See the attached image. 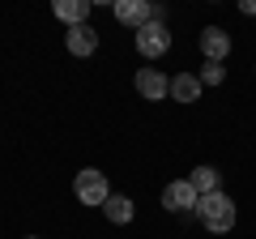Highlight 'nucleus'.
Returning <instances> with one entry per match:
<instances>
[{
    "label": "nucleus",
    "instance_id": "f257e3e1",
    "mask_svg": "<svg viewBox=\"0 0 256 239\" xmlns=\"http://www.w3.org/2000/svg\"><path fill=\"white\" fill-rule=\"evenodd\" d=\"M196 218L205 222V230H214V235H226L230 226H235V201H230L226 192H210L196 201Z\"/></svg>",
    "mask_w": 256,
    "mask_h": 239
},
{
    "label": "nucleus",
    "instance_id": "f03ea898",
    "mask_svg": "<svg viewBox=\"0 0 256 239\" xmlns=\"http://www.w3.org/2000/svg\"><path fill=\"white\" fill-rule=\"evenodd\" d=\"M73 192H77V201H82V205H107L111 188H107V175H102L98 166H86V171H77Z\"/></svg>",
    "mask_w": 256,
    "mask_h": 239
},
{
    "label": "nucleus",
    "instance_id": "7ed1b4c3",
    "mask_svg": "<svg viewBox=\"0 0 256 239\" xmlns=\"http://www.w3.org/2000/svg\"><path fill=\"white\" fill-rule=\"evenodd\" d=\"M137 52L146 60H158V56L171 52V30H166V22H150V26L137 30Z\"/></svg>",
    "mask_w": 256,
    "mask_h": 239
},
{
    "label": "nucleus",
    "instance_id": "20e7f679",
    "mask_svg": "<svg viewBox=\"0 0 256 239\" xmlns=\"http://www.w3.org/2000/svg\"><path fill=\"white\" fill-rule=\"evenodd\" d=\"M196 201H201V192L192 188V180H171V184L162 188V210H171V214L196 210Z\"/></svg>",
    "mask_w": 256,
    "mask_h": 239
},
{
    "label": "nucleus",
    "instance_id": "39448f33",
    "mask_svg": "<svg viewBox=\"0 0 256 239\" xmlns=\"http://www.w3.org/2000/svg\"><path fill=\"white\" fill-rule=\"evenodd\" d=\"M201 52H205L210 64H222V60L230 56V34H226L222 26H205V30H201Z\"/></svg>",
    "mask_w": 256,
    "mask_h": 239
},
{
    "label": "nucleus",
    "instance_id": "423d86ee",
    "mask_svg": "<svg viewBox=\"0 0 256 239\" xmlns=\"http://www.w3.org/2000/svg\"><path fill=\"white\" fill-rule=\"evenodd\" d=\"M116 22L141 30V26L154 22V4H146V0H116Z\"/></svg>",
    "mask_w": 256,
    "mask_h": 239
},
{
    "label": "nucleus",
    "instance_id": "0eeeda50",
    "mask_svg": "<svg viewBox=\"0 0 256 239\" xmlns=\"http://www.w3.org/2000/svg\"><path fill=\"white\" fill-rule=\"evenodd\" d=\"M137 94L141 98H150V102H158V98H166V94H171V82H166L162 73H158V68H137Z\"/></svg>",
    "mask_w": 256,
    "mask_h": 239
},
{
    "label": "nucleus",
    "instance_id": "6e6552de",
    "mask_svg": "<svg viewBox=\"0 0 256 239\" xmlns=\"http://www.w3.org/2000/svg\"><path fill=\"white\" fill-rule=\"evenodd\" d=\"M64 47H68L73 56H94L98 52V30H94L90 22H86V26H73L68 34H64Z\"/></svg>",
    "mask_w": 256,
    "mask_h": 239
},
{
    "label": "nucleus",
    "instance_id": "1a4fd4ad",
    "mask_svg": "<svg viewBox=\"0 0 256 239\" xmlns=\"http://www.w3.org/2000/svg\"><path fill=\"white\" fill-rule=\"evenodd\" d=\"M56 18L68 22V30L86 26V22H90V0H56Z\"/></svg>",
    "mask_w": 256,
    "mask_h": 239
},
{
    "label": "nucleus",
    "instance_id": "9d476101",
    "mask_svg": "<svg viewBox=\"0 0 256 239\" xmlns=\"http://www.w3.org/2000/svg\"><path fill=\"white\" fill-rule=\"evenodd\" d=\"M188 180H192V188H196L201 196L222 192V171H218V166H210V162H205V166H196V171H192Z\"/></svg>",
    "mask_w": 256,
    "mask_h": 239
},
{
    "label": "nucleus",
    "instance_id": "9b49d317",
    "mask_svg": "<svg viewBox=\"0 0 256 239\" xmlns=\"http://www.w3.org/2000/svg\"><path fill=\"white\" fill-rule=\"evenodd\" d=\"M171 98L175 102H196L201 98V77H192V73L171 77Z\"/></svg>",
    "mask_w": 256,
    "mask_h": 239
},
{
    "label": "nucleus",
    "instance_id": "f8f14e48",
    "mask_svg": "<svg viewBox=\"0 0 256 239\" xmlns=\"http://www.w3.org/2000/svg\"><path fill=\"white\" fill-rule=\"evenodd\" d=\"M102 214H107V218L116 222V226H128L137 210H132V201H128L124 192H111V196H107V205H102Z\"/></svg>",
    "mask_w": 256,
    "mask_h": 239
},
{
    "label": "nucleus",
    "instance_id": "ddd939ff",
    "mask_svg": "<svg viewBox=\"0 0 256 239\" xmlns=\"http://www.w3.org/2000/svg\"><path fill=\"white\" fill-rule=\"evenodd\" d=\"M222 82H226V68L205 60V68H201V86H222Z\"/></svg>",
    "mask_w": 256,
    "mask_h": 239
},
{
    "label": "nucleus",
    "instance_id": "4468645a",
    "mask_svg": "<svg viewBox=\"0 0 256 239\" xmlns=\"http://www.w3.org/2000/svg\"><path fill=\"white\" fill-rule=\"evenodd\" d=\"M239 9H244V18H248V13H256V0H244Z\"/></svg>",
    "mask_w": 256,
    "mask_h": 239
},
{
    "label": "nucleus",
    "instance_id": "2eb2a0df",
    "mask_svg": "<svg viewBox=\"0 0 256 239\" xmlns=\"http://www.w3.org/2000/svg\"><path fill=\"white\" fill-rule=\"evenodd\" d=\"M26 239H38V235H26Z\"/></svg>",
    "mask_w": 256,
    "mask_h": 239
}]
</instances>
